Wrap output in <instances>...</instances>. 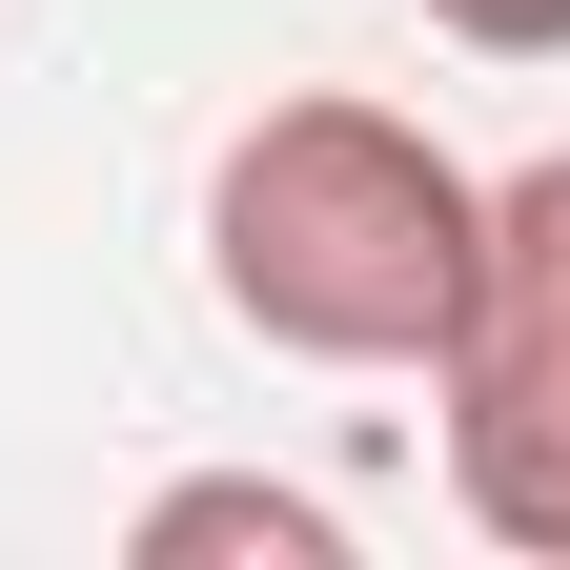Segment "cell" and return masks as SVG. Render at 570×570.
<instances>
[{
	"label": "cell",
	"instance_id": "1",
	"mask_svg": "<svg viewBox=\"0 0 570 570\" xmlns=\"http://www.w3.org/2000/svg\"><path fill=\"white\" fill-rule=\"evenodd\" d=\"M469 225H489V184L407 102L306 82V102L225 122V164H204V306L285 367H428L469 306Z\"/></svg>",
	"mask_w": 570,
	"mask_h": 570
},
{
	"label": "cell",
	"instance_id": "2",
	"mask_svg": "<svg viewBox=\"0 0 570 570\" xmlns=\"http://www.w3.org/2000/svg\"><path fill=\"white\" fill-rule=\"evenodd\" d=\"M428 407H449V510L489 550L570 570V142L489 184L469 306H449V346H428Z\"/></svg>",
	"mask_w": 570,
	"mask_h": 570
},
{
	"label": "cell",
	"instance_id": "3",
	"mask_svg": "<svg viewBox=\"0 0 570 570\" xmlns=\"http://www.w3.org/2000/svg\"><path fill=\"white\" fill-rule=\"evenodd\" d=\"M204 550L346 570V510H326V489H285V469H184V489H142V570H204Z\"/></svg>",
	"mask_w": 570,
	"mask_h": 570
},
{
	"label": "cell",
	"instance_id": "4",
	"mask_svg": "<svg viewBox=\"0 0 570 570\" xmlns=\"http://www.w3.org/2000/svg\"><path fill=\"white\" fill-rule=\"evenodd\" d=\"M428 41H469V61H570V0H407Z\"/></svg>",
	"mask_w": 570,
	"mask_h": 570
}]
</instances>
